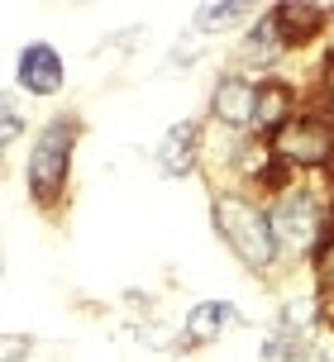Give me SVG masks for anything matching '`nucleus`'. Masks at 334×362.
<instances>
[{
	"label": "nucleus",
	"mask_w": 334,
	"mask_h": 362,
	"mask_svg": "<svg viewBox=\"0 0 334 362\" xmlns=\"http://www.w3.org/2000/svg\"><path fill=\"white\" fill-rule=\"evenodd\" d=\"M153 167L163 172L167 181H182L205 172V124L201 119H177L167 124V134L153 148Z\"/></svg>",
	"instance_id": "423d86ee"
},
{
	"label": "nucleus",
	"mask_w": 334,
	"mask_h": 362,
	"mask_svg": "<svg viewBox=\"0 0 334 362\" xmlns=\"http://www.w3.org/2000/svg\"><path fill=\"white\" fill-rule=\"evenodd\" d=\"M239 325H243V310L234 300H196L186 310L182 329H177V348H210Z\"/></svg>",
	"instance_id": "1a4fd4ad"
},
{
	"label": "nucleus",
	"mask_w": 334,
	"mask_h": 362,
	"mask_svg": "<svg viewBox=\"0 0 334 362\" xmlns=\"http://www.w3.org/2000/svg\"><path fill=\"white\" fill-rule=\"evenodd\" d=\"M287 38H282L277 19H272V5L267 10H258V19L243 29L239 48H234V67H243V72L253 76H277V67L287 62Z\"/></svg>",
	"instance_id": "0eeeda50"
},
{
	"label": "nucleus",
	"mask_w": 334,
	"mask_h": 362,
	"mask_svg": "<svg viewBox=\"0 0 334 362\" xmlns=\"http://www.w3.org/2000/svg\"><path fill=\"white\" fill-rule=\"evenodd\" d=\"M24 124H29V119H24V105H19V95H15V90H5V95H0V144L10 148L19 134H24Z\"/></svg>",
	"instance_id": "4468645a"
},
{
	"label": "nucleus",
	"mask_w": 334,
	"mask_h": 362,
	"mask_svg": "<svg viewBox=\"0 0 334 362\" xmlns=\"http://www.w3.org/2000/svg\"><path fill=\"white\" fill-rule=\"evenodd\" d=\"M34 353V339H24V334H5V348H0V362H24Z\"/></svg>",
	"instance_id": "f3484780"
},
{
	"label": "nucleus",
	"mask_w": 334,
	"mask_h": 362,
	"mask_svg": "<svg viewBox=\"0 0 334 362\" xmlns=\"http://www.w3.org/2000/svg\"><path fill=\"white\" fill-rule=\"evenodd\" d=\"M210 229H215V238L234 253V262L248 276L267 281V276H277L287 267L277 229H272V215H267V200L253 196V191L215 181L210 186Z\"/></svg>",
	"instance_id": "f257e3e1"
},
{
	"label": "nucleus",
	"mask_w": 334,
	"mask_h": 362,
	"mask_svg": "<svg viewBox=\"0 0 334 362\" xmlns=\"http://www.w3.org/2000/svg\"><path fill=\"white\" fill-rule=\"evenodd\" d=\"M258 81L263 76L243 72V67H224L210 86V100H205V124L229 129V134H253V110H258Z\"/></svg>",
	"instance_id": "39448f33"
},
{
	"label": "nucleus",
	"mask_w": 334,
	"mask_h": 362,
	"mask_svg": "<svg viewBox=\"0 0 334 362\" xmlns=\"http://www.w3.org/2000/svg\"><path fill=\"white\" fill-rule=\"evenodd\" d=\"M205 43H210V38H205L201 29H186V34L172 43V53H167V67H191V62L205 53Z\"/></svg>",
	"instance_id": "2eb2a0df"
},
{
	"label": "nucleus",
	"mask_w": 334,
	"mask_h": 362,
	"mask_svg": "<svg viewBox=\"0 0 334 362\" xmlns=\"http://www.w3.org/2000/svg\"><path fill=\"white\" fill-rule=\"evenodd\" d=\"M149 34V29H144V24H129V29H120V34H105V43H100V48H96V53H129L134 43H139V38Z\"/></svg>",
	"instance_id": "dca6fc26"
},
{
	"label": "nucleus",
	"mask_w": 334,
	"mask_h": 362,
	"mask_svg": "<svg viewBox=\"0 0 334 362\" xmlns=\"http://www.w3.org/2000/svg\"><path fill=\"white\" fill-rule=\"evenodd\" d=\"M76 144H81V115H72V110L43 119V124L34 129V139H29V153H24V186H29V200H34L43 215H57V210L67 205Z\"/></svg>",
	"instance_id": "f03ea898"
},
{
	"label": "nucleus",
	"mask_w": 334,
	"mask_h": 362,
	"mask_svg": "<svg viewBox=\"0 0 334 362\" xmlns=\"http://www.w3.org/2000/svg\"><path fill=\"white\" fill-rule=\"evenodd\" d=\"M301 105H306V86H296L292 76H263L258 110H253V139H272Z\"/></svg>",
	"instance_id": "9b49d317"
},
{
	"label": "nucleus",
	"mask_w": 334,
	"mask_h": 362,
	"mask_svg": "<svg viewBox=\"0 0 334 362\" xmlns=\"http://www.w3.org/2000/svg\"><path fill=\"white\" fill-rule=\"evenodd\" d=\"M277 163L292 177H330L334 172V110L306 95V105L267 139Z\"/></svg>",
	"instance_id": "20e7f679"
},
{
	"label": "nucleus",
	"mask_w": 334,
	"mask_h": 362,
	"mask_svg": "<svg viewBox=\"0 0 334 362\" xmlns=\"http://www.w3.org/2000/svg\"><path fill=\"white\" fill-rule=\"evenodd\" d=\"M258 19V10L248 5V0H205V5H196V15H191V29H201L205 38H220L229 34V29H248Z\"/></svg>",
	"instance_id": "f8f14e48"
},
{
	"label": "nucleus",
	"mask_w": 334,
	"mask_h": 362,
	"mask_svg": "<svg viewBox=\"0 0 334 362\" xmlns=\"http://www.w3.org/2000/svg\"><path fill=\"white\" fill-rule=\"evenodd\" d=\"M267 215L277 229L287 262H311L320 243L334 229V186H320L316 177H296L287 191L267 196Z\"/></svg>",
	"instance_id": "7ed1b4c3"
},
{
	"label": "nucleus",
	"mask_w": 334,
	"mask_h": 362,
	"mask_svg": "<svg viewBox=\"0 0 334 362\" xmlns=\"http://www.w3.org/2000/svg\"><path fill=\"white\" fill-rule=\"evenodd\" d=\"M62 86H67V62H62V53H57L53 43H43V38L24 43L19 57H15V90L34 95V100H48Z\"/></svg>",
	"instance_id": "6e6552de"
},
{
	"label": "nucleus",
	"mask_w": 334,
	"mask_h": 362,
	"mask_svg": "<svg viewBox=\"0 0 334 362\" xmlns=\"http://www.w3.org/2000/svg\"><path fill=\"white\" fill-rule=\"evenodd\" d=\"M330 10H334V5H330ZM306 95L320 100L325 110H334V15H330V34H325V43H320V62H316V72H311Z\"/></svg>",
	"instance_id": "ddd939ff"
},
{
	"label": "nucleus",
	"mask_w": 334,
	"mask_h": 362,
	"mask_svg": "<svg viewBox=\"0 0 334 362\" xmlns=\"http://www.w3.org/2000/svg\"><path fill=\"white\" fill-rule=\"evenodd\" d=\"M330 5H316V0H282L272 5V19H277L282 38H287V53H301V48H316L330 34Z\"/></svg>",
	"instance_id": "9d476101"
}]
</instances>
